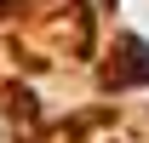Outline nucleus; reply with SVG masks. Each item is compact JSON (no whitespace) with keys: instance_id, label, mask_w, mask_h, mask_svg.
<instances>
[{"instance_id":"f257e3e1","label":"nucleus","mask_w":149,"mask_h":143,"mask_svg":"<svg viewBox=\"0 0 149 143\" xmlns=\"http://www.w3.org/2000/svg\"><path fill=\"white\" fill-rule=\"evenodd\" d=\"M120 57H126V63H120V69H115V80H149V46L143 40H120Z\"/></svg>"}]
</instances>
